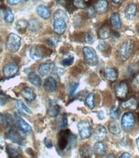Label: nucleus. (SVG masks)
Wrapping results in <instances>:
<instances>
[{
  "label": "nucleus",
  "mask_w": 139,
  "mask_h": 158,
  "mask_svg": "<svg viewBox=\"0 0 139 158\" xmlns=\"http://www.w3.org/2000/svg\"><path fill=\"white\" fill-rule=\"evenodd\" d=\"M76 143V137L69 130H62L59 135L57 145L60 150H70L74 148Z\"/></svg>",
  "instance_id": "obj_1"
},
{
  "label": "nucleus",
  "mask_w": 139,
  "mask_h": 158,
  "mask_svg": "<svg viewBox=\"0 0 139 158\" xmlns=\"http://www.w3.org/2000/svg\"><path fill=\"white\" fill-rule=\"evenodd\" d=\"M6 48L11 52H16L21 46V38L14 33H10L6 40Z\"/></svg>",
  "instance_id": "obj_2"
},
{
  "label": "nucleus",
  "mask_w": 139,
  "mask_h": 158,
  "mask_svg": "<svg viewBox=\"0 0 139 158\" xmlns=\"http://www.w3.org/2000/svg\"><path fill=\"white\" fill-rule=\"evenodd\" d=\"M133 49V44L131 40L124 42L119 48L118 54L124 61H127L130 58Z\"/></svg>",
  "instance_id": "obj_3"
},
{
  "label": "nucleus",
  "mask_w": 139,
  "mask_h": 158,
  "mask_svg": "<svg viewBox=\"0 0 139 158\" xmlns=\"http://www.w3.org/2000/svg\"><path fill=\"white\" fill-rule=\"evenodd\" d=\"M86 62L90 66H94L98 63V56L95 51L91 47H84L83 49Z\"/></svg>",
  "instance_id": "obj_4"
},
{
  "label": "nucleus",
  "mask_w": 139,
  "mask_h": 158,
  "mask_svg": "<svg viewBox=\"0 0 139 158\" xmlns=\"http://www.w3.org/2000/svg\"><path fill=\"white\" fill-rule=\"evenodd\" d=\"M135 124V117L133 113L128 112L124 114L121 119V127L124 131H130Z\"/></svg>",
  "instance_id": "obj_5"
},
{
  "label": "nucleus",
  "mask_w": 139,
  "mask_h": 158,
  "mask_svg": "<svg viewBox=\"0 0 139 158\" xmlns=\"http://www.w3.org/2000/svg\"><path fill=\"white\" fill-rule=\"evenodd\" d=\"M79 135L82 139H87L91 135V128L88 121H82L77 124Z\"/></svg>",
  "instance_id": "obj_6"
},
{
  "label": "nucleus",
  "mask_w": 139,
  "mask_h": 158,
  "mask_svg": "<svg viewBox=\"0 0 139 158\" xmlns=\"http://www.w3.org/2000/svg\"><path fill=\"white\" fill-rule=\"evenodd\" d=\"M128 85L125 82H121L116 85L115 88V94L117 98L124 99L127 97L128 94Z\"/></svg>",
  "instance_id": "obj_7"
},
{
  "label": "nucleus",
  "mask_w": 139,
  "mask_h": 158,
  "mask_svg": "<svg viewBox=\"0 0 139 158\" xmlns=\"http://www.w3.org/2000/svg\"><path fill=\"white\" fill-rule=\"evenodd\" d=\"M18 71V65L14 62H12L5 65L3 69V74L5 77L10 78L17 74Z\"/></svg>",
  "instance_id": "obj_8"
},
{
  "label": "nucleus",
  "mask_w": 139,
  "mask_h": 158,
  "mask_svg": "<svg viewBox=\"0 0 139 158\" xmlns=\"http://www.w3.org/2000/svg\"><path fill=\"white\" fill-rule=\"evenodd\" d=\"M107 130L101 124H98L94 130V137L98 141H102L107 138Z\"/></svg>",
  "instance_id": "obj_9"
},
{
  "label": "nucleus",
  "mask_w": 139,
  "mask_h": 158,
  "mask_svg": "<svg viewBox=\"0 0 139 158\" xmlns=\"http://www.w3.org/2000/svg\"><path fill=\"white\" fill-rule=\"evenodd\" d=\"M54 68V64L52 61L48 60L41 64L39 66L38 73L43 77L48 75Z\"/></svg>",
  "instance_id": "obj_10"
},
{
  "label": "nucleus",
  "mask_w": 139,
  "mask_h": 158,
  "mask_svg": "<svg viewBox=\"0 0 139 158\" xmlns=\"http://www.w3.org/2000/svg\"><path fill=\"white\" fill-rule=\"evenodd\" d=\"M46 108H47V113L48 115L51 117H56L58 115L59 111H60V106L57 103L56 101H50L46 104Z\"/></svg>",
  "instance_id": "obj_11"
},
{
  "label": "nucleus",
  "mask_w": 139,
  "mask_h": 158,
  "mask_svg": "<svg viewBox=\"0 0 139 158\" xmlns=\"http://www.w3.org/2000/svg\"><path fill=\"white\" fill-rule=\"evenodd\" d=\"M29 55L32 60L35 61L41 60L43 56V49L41 46H32L29 50Z\"/></svg>",
  "instance_id": "obj_12"
},
{
  "label": "nucleus",
  "mask_w": 139,
  "mask_h": 158,
  "mask_svg": "<svg viewBox=\"0 0 139 158\" xmlns=\"http://www.w3.org/2000/svg\"><path fill=\"white\" fill-rule=\"evenodd\" d=\"M53 26H54V32L59 35L64 34L66 30H67V23H66V21L62 19H59L55 20Z\"/></svg>",
  "instance_id": "obj_13"
},
{
  "label": "nucleus",
  "mask_w": 139,
  "mask_h": 158,
  "mask_svg": "<svg viewBox=\"0 0 139 158\" xmlns=\"http://www.w3.org/2000/svg\"><path fill=\"white\" fill-rule=\"evenodd\" d=\"M6 151H7L9 156L12 158L21 157L23 155L21 148L16 145H13V144H8L6 147Z\"/></svg>",
  "instance_id": "obj_14"
},
{
  "label": "nucleus",
  "mask_w": 139,
  "mask_h": 158,
  "mask_svg": "<svg viewBox=\"0 0 139 158\" xmlns=\"http://www.w3.org/2000/svg\"><path fill=\"white\" fill-rule=\"evenodd\" d=\"M137 6L134 3H130L127 5L126 7L124 10V14L125 17L129 20H132L137 15Z\"/></svg>",
  "instance_id": "obj_15"
},
{
  "label": "nucleus",
  "mask_w": 139,
  "mask_h": 158,
  "mask_svg": "<svg viewBox=\"0 0 139 158\" xmlns=\"http://www.w3.org/2000/svg\"><path fill=\"white\" fill-rule=\"evenodd\" d=\"M121 106L124 110H136L138 107V103L135 97H131L128 100L123 102Z\"/></svg>",
  "instance_id": "obj_16"
},
{
  "label": "nucleus",
  "mask_w": 139,
  "mask_h": 158,
  "mask_svg": "<svg viewBox=\"0 0 139 158\" xmlns=\"http://www.w3.org/2000/svg\"><path fill=\"white\" fill-rule=\"evenodd\" d=\"M56 82L55 81V79L49 77L48 78H46L44 82V84H43V87L44 90L47 92V93H52V92L54 91L56 89Z\"/></svg>",
  "instance_id": "obj_17"
},
{
  "label": "nucleus",
  "mask_w": 139,
  "mask_h": 158,
  "mask_svg": "<svg viewBox=\"0 0 139 158\" xmlns=\"http://www.w3.org/2000/svg\"><path fill=\"white\" fill-rule=\"evenodd\" d=\"M7 138L12 142L17 144H22L24 141L22 136L17 131L14 130H11L9 131L7 134Z\"/></svg>",
  "instance_id": "obj_18"
},
{
  "label": "nucleus",
  "mask_w": 139,
  "mask_h": 158,
  "mask_svg": "<svg viewBox=\"0 0 139 158\" xmlns=\"http://www.w3.org/2000/svg\"><path fill=\"white\" fill-rule=\"evenodd\" d=\"M16 124L18 128L20 130L23 134H30L32 131L31 127L26 123L23 118L16 116Z\"/></svg>",
  "instance_id": "obj_19"
},
{
  "label": "nucleus",
  "mask_w": 139,
  "mask_h": 158,
  "mask_svg": "<svg viewBox=\"0 0 139 158\" xmlns=\"http://www.w3.org/2000/svg\"><path fill=\"white\" fill-rule=\"evenodd\" d=\"M104 77L108 81L114 82L117 80L118 74L115 69L111 68H106L104 69Z\"/></svg>",
  "instance_id": "obj_20"
},
{
  "label": "nucleus",
  "mask_w": 139,
  "mask_h": 158,
  "mask_svg": "<svg viewBox=\"0 0 139 158\" xmlns=\"http://www.w3.org/2000/svg\"><path fill=\"white\" fill-rule=\"evenodd\" d=\"M106 147L101 141H98L95 143L94 146V152L98 156H104L106 154Z\"/></svg>",
  "instance_id": "obj_21"
},
{
  "label": "nucleus",
  "mask_w": 139,
  "mask_h": 158,
  "mask_svg": "<svg viewBox=\"0 0 139 158\" xmlns=\"http://www.w3.org/2000/svg\"><path fill=\"white\" fill-rule=\"evenodd\" d=\"M29 80L30 82L34 85V86L36 88H40L42 81L41 79L39 77V75L35 73V72H31V73H29Z\"/></svg>",
  "instance_id": "obj_22"
},
{
  "label": "nucleus",
  "mask_w": 139,
  "mask_h": 158,
  "mask_svg": "<svg viewBox=\"0 0 139 158\" xmlns=\"http://www.w3.org/2000/svg\"><path fill=\"white\" fill-rule=\"evenodd\" d=\"M94 8L97 12L104 13L108 10V2L106 0H98L95 5Z\"/></svg>",
  "instance_id": "obj_23"
},
{
  "label": "nucleus",
  "mask_w": 139,
  "mask_h": 158,
  "mask_svg": "<svg viewBox=\"0 0 139 158\" xmlns=\"http://www.w3.org/2000/svg\"><path fill=\"white\" fill-rule=\"evenodd\" d=\"M22 95L28 102H32L35 100V92L31 88H25L22 91Z\"/></svg>",
  "instance_id": "obj_24"
},
{
  "label": "nucleus",
  "mask_w": 139,
  "mask_h": 158,
  "mask_svg": "<svg viewBox=\"0 0 139 158\" xmlns=\"http://www.w3.org/2000/svg\"><path fill=\"white\" fill-rule=\"evenodd\" d=\"M110 23L112 27L115 29H120L121 28L122 23L121 21V17L118 13H114L110 17Z\"/></svg>",
  "instance_id": "obj_25"
},
{
  "label": "nucleus",
  "mask_w": 139,
  "mask_h": 158,
  "mask_svg": "<svg viewBox=\"0 0 139 158\" xmlns=\"http://www.w3.org/2000/svg\"><path fill=\"white\" fill-rule=\"evenodd\" d=\"M37 15L43 19H48L51 16V12L48 8L44 5L39 6L37 9Z\"/></svg>",
  "instance_id": "obj_26"
},
{
  "label": "nucleus",
  "mask_w": 139,
  "mask_h": 158,
  "mask_svg": "<svg viewBox=\"0 0 139 158\" xmlns=\"http://www.w3.org/2000/svg\"><path fill=\"white\" fill-rule=\"evenodd\" d=\"M79 153L82 157H91L94 153V150L89 144H84L80 148Z\"/></svg>",
  "instance_id": "obj_27"
},
{
  "label": "nucleus",
  "mask_w": 139,
  "mask_h": 158,
  "mask_svg": "<svg viewBox=\"0 0 139 158\" xmlns=\"http://www.w3.org/2000/svg\"><path fill=\"white\" fill-rule=\"evenodd\" d=\"M108 130L113 135H117L121 133V127H119L118 123L115 121V120L110 123L108 125Z\"/></svg>",
  "instance_id": "obj_28"
},
{
  "label": "nucleus",
  "mask_w": 139,
  "mask_h": 158,
  "mask_svg": "<svg viewBox=\"0 0 139 158\" xmlns=\"http://www.w3.org/2000/svg\"><path fill=\"white\" fill-rule=\"evenodd\" d=\"M98 35L102 40H106L110 36V29L107 25H103L98 29Z\"/></svg>",
  "instance_id": "obj_29"
},
{
  "label": "nucleus",
  "mask_w": 139,
  "mask_h": 158,
  "mask_svg": "<svg viewBox=\"0 0 139 158\" xmlns=\"http://www.w3.org/2000/svg\"><path fill=\"white\" fill-rule=\"evenodd\" d=\"M28 27L32 32H37L41 29V24L36 19H31L28 22Z\"/></svg>",
  "instance_id": "obj_30"
},
{
  "label": "nucleus",
  "mask_w": 139,
  "mask_h": 158,
  "mask_svg": "<svg viewBox=\"0 0 139 158\" xmlns=\"http://www.w3.org/2000/svg\"><path fill=\"white\" fill-rule=\"evenodd\" d=\"M68 127V119H67V116L66 114H63L61 116V118H60V121H59V125H58V128L59 130H64L67 128Z\"/></svg>",
  "instance_id": "obj_31"
},
{
  "label": "nucleus",
  "mask_w": 139,
  "mask_h": 158,
  "mask_svg": "<svg viewBox=\"0 0 139 158\" xmlns=\"http://www.w3.org/2000/svg\"><path fill=\"white\" fill-rule=\"evenodd\" d=\"M54 20H56V19H62L65 21H67L68 19V16L64 10L62 9H58L54 13Z\"/></svg>",
  "instance_id": "obj_32"
},
{
  "label": "nucleus",
  "mask_w": 139,
  "mask_h": 158,
  "mask_svg": "<svg viewBox=\"0 0 139 158\" xmlns=\"http://www.w3.org/2000/svg\"><path fill=\"white\" fill-rule=\"evenodd\" d=\"M95 41V36L94 32L92 31H88L84 36V42L88 45H92Z\"/></svg>",
  "instance_id": "obj_33"
},
{
  "label": "nucleus",
  "mask_w": 139,
  "mask_h": 158,
  "mask_svg": "<svg viewBox=\"0 0 139 158\" xmlns=\"http://www.w3.org/2000/svg\"><path fill=\"white\" fill-rule=\"evenodd\" d=\"M4 19L6 22L12 23L14 19V16L10 9H6L4 12Z\"/></svg>",
  "instance_id": "obj_34"
},
{
  "label": "nucleus",
  "mask_w": 139,
  "mask_h": 158,
  "mask_svg": "<svg viewBox=\"0 0 139 158\" xmlns=\"http://www.w3.org/2000/svg\"><path fill=\"white\" fill-rule=\"evenodd\" d=\"M94 99H95L94 94H90L87 97V98H86V100H85L86 104H87V106L89 107L90 110H93L95 107Z\"/></svg>",
  "instance_id": "obj_35"
},
{
  "label": "nucleus",
  "mask_w": 139,
  "mask_h": 158,
  "mask_svg": "<svg viewBox=\"0 0 139 158\" xmlns=\"http://www.w3.org/2000/svg\"><path fill=\"white\" fill-rule=\"evenodd\" d=\"M110 115L114 120L117 121L120 117V111H119L118 108L117 106H114L110 110Z\"/></svg>",
  "instance_id": "obj_36"
},
{
  "label": "nucleus",
  "mask_w": 139,
  "mask_h": 158,
  "mask_svg": "<svg viewBox=\"0 0 139 158\" xmlns=\"http://www.w3.org/2000/svg\"><path fill=\"white\" fill-rule=\"evenodd\" d=\"M131 88L136 93H139V74L137 75L132 81Z\"/></svg>",
  "instance_id": "obj_37"
},
{
  "label": "nucleus",
  "mask_w": 139,
  "mask_h": 158,
  "mask_svg": "<svg viewBox=\"0 0 139 158\" xmlns=\"http://www.w3.org/2000/svg\"><path fill=\"white\" fill-rule=\"evenodd\" d=\"M28 27V22H26L25 20H18V22L16 23V29L18 30V31H21L23 30H25L26 28Z\"/></svg>",
  "instance_id": "obj_38"
},
{
  "label": "nucleus",
  "mask_w": 139,
  "mask_h": 158,
  "mask_svg": "<svg viewBox=\"0 0 139 158\" xmlns=\"http://www.w3.org/2000/svg\"><path fill=\"white\" fill-rule=\"evenodd\" d=\"M74 5L77 9H83L87 7V3L85 0H74Z\"/></svg>",
  "instance_id": "obj_39"
},
{
  "label": "nucleus",
  "mask_w": 139,
  "mask_h": 158,
  "mask_svg": "<svg viewBox=\"0 0 139 158\" xmlns=\"http://www.w3.org/2000/svg\"><path fill=\"white\" fill-rule=\"evenodd\" d=\"M74 57L72 56H70L67 58H66L62 60V65L64 67H68L70 66V65H72L73 63H74Z\"/></svg>",
  "instance_id": "obj_40"
},
{
  "label": "nucleus",
  "mask_w": 139,
  "mask_h": 158,
  "mask_svg": "<svg viewBox=\"0 0 139 158\" xmlns=\"http://www.w3.org/2000/svg\"><path fill=\"white\" fill-rule=\"evenodd\" d=\"M79 86V84L77 83H75V82H72L69 85V94L70 95L71 97L74 96L75 94V92L77 91V89H78Z\"/></svg>",
  "instance_id": "obj_41"
},
{
  "label": "nucleus",
  "mask_w": 139,
  "mask_h": 158,
  "mask_svg": "<svg viewBox=\"0 0 139 158\" xmlns=\"http://www.w3.org/2000/svg\"><path fill=\"white\" fill-rule=\"evenodd\" d=\"M17 108L19 110H20L21 111H25V112H26L27 114H32L31 110L29 108L26 107L25 105L23 104V102H21V101H17Z\"/></svg>",
  "instance_id": "obj_42"
},
{
  "label": "nucleus",
  "mask_w": 139,
  "mask_h": 158,
  "mask_svg": "<svg viewBox=\"0 0 139 158\" xmlns=\"http://www.w3.org/2000/svg\"><path fill=\"white\" fill-rule=\"evenodd\" d=\"M59 43L58 38L56 37H51L47 40V44L52 48H56Z\"/></svg>",
  "instance_id": "obj_43"
},
{
  "label": "nucleus",
  "mask_w": 139,
  "mask_h": 158,
  "mask_svg": "<svg viewBox=\"0 0 139 158\" xmlns=\"http://www.w3.org/2000/svg\"><path fill=\"white\" fill-rule=\"evenodd\" d=\"M96 14H97V12L94 7H91V6H90V7H89L87 9V15L88 18H94L95 17Z\"/></svg>",
  "instance_id": "obj_44"
},
{
  "label": "nucleus",
  "mask_w": 139,
  "mask_h": 158,
  "mask_svg": "<svg viewBox=\"0 0 139 158\" xmlns=\"http://www.w3.org/2000/svg\"><path fill=\"white\" fill-rule=\"evenodd\" d=\"M108 47V45L106 43L104 42H100L98 44L97 49L101 52H104V51L106 50Z\"/></svg>",
  "instance_id": "obj_45"
},
{
  "label": "nucleus",
  "mask_w": 139,
  "mask_h": 158,
  "mask_svg": "<svg viewBox=\"0 0 139 158\" xmlns=\"http://www.w3.org/2000/svg\"><path fill=\"white\" fill-rule=\"evenodd\" d=\"M44 143L45 144V146L47 147L48 148H52L53 147V144L52 142L51 141V139H48V138L46 137L44 140Z\"/></svg>",
  "instance_id": "obj_46"
},
{
  "label": "nucleus",
  "mask_w": 139,
  "mask_h": 158,
  "mask_svg": "<svg viewBox=\"0 0 139 158\" xmlns=\"http://www.w3.org/2000/svg\"><path fill=\"white\" fill-rule=\"evenodd\" d=\"M19 2H20V0H7L8 3L12 6L17 5Z\"/></svg>",
  "instance_id": "obj_47"
},
{
  "label": "nucleus",
  "mask_w": 139,
  "mask_h": 158,
  "mask_svg": "<svg viewBox=\"0 0 139 158\" xmlns=\"http://www.w3.org/2000/svg\"><path fill=\"white\" fill-rule=\"evenodd\" d=\"M6 98L3 95H0V104H4L6 102Z\"/></svg>",
  "instance_id": "obj_48"
},
{
  "label": "nucleus",
  "mask_w": 139,
  "mask_h": 158,
  "mask_svg": "<svg viewBox=\"0 0 139 158\" xmlns=\"http://www.w3.org/2000/svg\"><path fill=\"white\" fill-rule=\"evenodd\" d=\"M97 117H98V118L100 120H102L103 118H104V111H99V112L98 113Z\"/></svg>",
  "instance_id": "obj_49"
},
{
  "label": "nucleus",
  "mask_w": 139,
  "mask_h": 158,
  "mask_svg": "<svg viewBox=\"0 0 139 158\" xmlns=\"http://www.w3.org/2000/svg\"><path fill=\"white\" fill-rule=\"evenodd\" d=\"M5 120H6L5 117L3 115H2V114H0V125L3 124L5 123Z\"/></svg>",
  "instance_id": "obj_50"
},
{
  "label": "nucleus",
  "mask_w": 139,
  "mask_h": 158,
  "mask_svg": "<svg viewBox=\"0 0 139 158\" xmlns=\"http://www.w3.org/2000/svg\"><path fill=\"white\" fill-rule=\"evenodd\" d=\"M129 157H131L130 154L128 153V152H125V153H123L121 156H120V158H129Z\"/></svg>",
  "instance_id": "obj_51"
},
{
  "label": "nucleus",
  "mask_w": 139,
  "mask_h": 158,
  "mask_svg": "<svg viewBox=\"0 0 139 158\" xmlns=\"http://www.w3.org/2000/svg\"><path fill=\"white\" fill-rule=\"evenodd\" d=\"M122 2V0H112V2L114 4H119Z\"/></svg>",
  "instance_id": "obj_52"
},
{
  "label": "nucleus",
  "mask_w": 139,
  "mask_h": 158,
  "mask_svg": "<svg viewBox=\"0 0 139 158\" xmlns=\"http://www.w3.org/2000/svg\"><path fill=\"white\" fill-rule=\"evenodd\" d=\"M136 142H137V143L138 145L139 146V137H138V138H137V140H136Z\"/></svg>",
  "instance_id": "obj_53"
},
{
  "label": "nucleus",
  "mask_w": 139,
  "mask_h": 158,
  "mask_svg": "<svg viewBox=\"0 0 139 158\" xmlns=\"http://www.w3.org/2000/svg\"><path fill=\"white\" fill-rule=\"evenodd\" d=\"M108 157H115V155H114V154H111V155H110V156H108Z\"/></svg>",
  "instance_id": "obj_54"
},
{
  "label": "nucleus",
  "mask_w": 139,
  "mask_h": 158,
  "mask_svg": "<svg viewBox=\"0 0 139 158\" xmlns=\"http://www.w3.org/2000/svg\"><path fill=\"white\" fill-rule=\"evenodd\" d=\"M33 2H37V1H39V0H32Z\"/></svg>",
  "instance_id": "obj_55"
}]
</instances>
